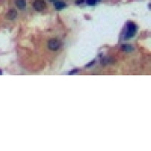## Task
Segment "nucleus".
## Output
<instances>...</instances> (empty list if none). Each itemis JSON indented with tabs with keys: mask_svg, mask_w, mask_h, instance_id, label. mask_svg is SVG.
Listing matches in <instances>:
<instances>
[{
	"mask_svg": "<svg viewBox=\"0 0 151 151\" xmlns=\"http://www.w3.org/2000/svg\"><path fill=\"white\" fill-rule=\"evenodd\" d=\"M136 33V25L133 24V22H130L128 24V31H127V34H126V37L127 38H131L133 37Z\"/></svg>",
	"mask_w": 151,
	"mask_h": 151,
	"instance_id": "f257e3e1",
	"label": "nucleus"
},
{
	"mask_svg": "<svg viewBox=\"0 0 151 151\" xmlns=\"http://www.w3.org/2000/svg\"><path fill=\"white\" fill-rule=\"evenodd\" d=\"M33 8L37 11H41L46 7V3L43 0H35L33 2Z\"/></svg>",
	"mask_w": 151,
	"mask_h": 151,
	"instance_id": "f03ea898",
	"label": "nucleus"
},
{
	"mask_svg": "<svg viewBox=\"0 0 151 151\" xmlns=\"http://www.w3.org/2000/svg\"><path fill=\"white\" fill-rule=\"evenodd\" d=\"M49 49L51 50H56L59 48V41L56 39H51L49 41Z\"/></svg>",
	"mask_w": 151,
	"mask_h": 151,
	"instance_id": "7ed1b4c3",
	"label": "nucleus"
},
{
	"mask_svg": "<svg viewBox=\"0 0 151 151\" xmlns=\"http://www.w3.org/2000/svg\"><path fill=\"white\" fill-rule=\"evenodd\" d=\"M16 14H17L16 11L14 9H11L6 13V18L9 19V20H14L16 17Z\"/></svg>",
	"mask_w": 151,
	"mask_h": 151,
	"instance_id": "20e7f679",
	"label": "nucleus"
},
{
	"mask_svg": "<svg viewBox=\"0 0 151 151\" xmlns=\"http://www.w3.org/2000/svg\"><path fill=\"white\" fill-rule=\"evenodd\" d=\"M54 6H55V8L58 9V10H61V9H63L64 7L66 6V4L64 3L63 1H56L55 3H54Z\"/></svg>",
	"mask_w": 151,
	"mask_h": 151,
	"instance_id": "39448f33",
	"label": "nucleus"
},
{
	"mask_svg": "<svg viewBox=\"0 0 151 151\" xmlns=\"http://www.w3.org/2000/svg\"><path fill=\"white\" fill-rule=\"evenodd\" d=\"M16 6H17L18 8L24 9L26 5V1L25 0H16Z\"/></svg>",
	"mask_w": 151,
	"mask_h": 151,
	"instance_id": "423d86ee",
	"label": "nucleus"
},
{
	"mask_svg": "<svg viewBox=\"0 0 151 151\" xmlns=\"http://www.w3.org/2000/svg\"><path fill=\"white\" fill-rule=\"evenodd\" d=\"M122 49H123L125 51H127V52H130V51H131L132 50V47L131 46H129V45H124L123 47H122Z\"/></svg>",
	"mask_w": 151,
	"mask_h": 151,
	"instance_id": "0eeeda50",
	"label": "nucleus"
},
{
	"mask_svg": "<svg viewBox=\"0 0 151 151\" xmlns=\"http://www.w3.org/2000/svg\"><path fill=\"white\" fill-rule=\"evenodd\" d=\"M95 1L96 0H86V3L89 5H94L95 4Z\"/></svg>",
	"mask_w": 151,
	"mask_h": 151,
	"instance_id": "6e6552de",
	"label": "nucleus"
},
{
	"mask_svg": "<svg viewBox=\"0 0 151 151\" xmlns=\"http://www.w3.org/2000/svg\"><path fill=\"white\" fill-rule=\"evenodd\" d=\"M77 69H74V70H72V71H70L69 72V75H73V74H76V72H77Z\"/></svg>",
	"mask_w": 151,
	"mask_h": 151,
	"instance_id": "1a4fd4ad",
	"label": "nucleus"
},
{
	"mask_svg": "<svg viewBox=\"0 0 151 151\" xmlns=\"http://www.w3.org/2000/svg\"><path fill=\"white\" fill-rule=\"evenodd\" d=\"M83 2H84V0H77L76 3H77V5H79V4H82Z\"/></svg>",
	"mask_w": 151,
	"mask_h": 151,
	"instance_id": "9d476101",
	"label": "nucleus"
},
{
	"mask_svg": "<svg viewBox=\"0 0 151 151\" xmlns=\"http://www.w3.org/2000/svg\"><path fill=\"white\" fill-rule=\"evenodd\" d=\"M93 64H94V61H92L91 63H89V64H87V66H86V67H91L92 65H93Z\"/></svg>",
	"mask_w": 151,
	"mask_h": 151,
	"instance_id": "9b49d317",
	"label": "nucleus"
},
{
	"mask_svg": "<svg viewBox=\"0 0 151 151\" xmlns=\"http://www.w3.org/2000/svg\"><path fill=\"white\" fill-rule=\"evenodd\" d=\"M49 1H51V2H53V1H56V0H49Z\"/></svg>",
	"mask_w": 151,
	"mask_h": 151,
	"instance_id": "f8f14e48",
	"label": "nucleus"
}]
</instances>
